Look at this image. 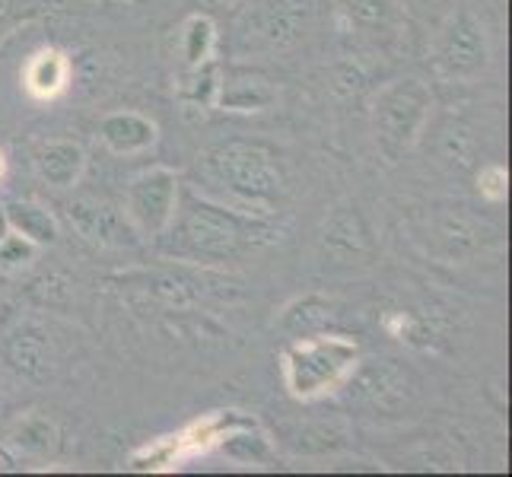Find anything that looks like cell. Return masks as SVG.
<instances>
[{
    "mask_svg": "<svg viewBox=\"0 0 512 477\" xmlns=\"http://www.w3.org/2000/svg\"><path fill=\"white\" fill-rule=\"evenodd\" d=\"M277 239V226L252 214H236V210L220 207L201 198L194 188H179V204L166 226V233L156 239L160 252L169 261L185 264H220L233 261L242 252L258 249Z\"/></svg>",
    "mask_w": 512,
    "mask_h": 477,
    "instance_id": "1",
    "label": "cell"
},
{
    "mask_svg": "<svg viewBox=\"0 0 512 477\" xmlns=\"http://www.w3.org/2000/svg\"><path fill=\"white\" fill-rule=\"evenodd\" d=\"M357 360V341L331 331L293 338L284 347V357H280V363H284V382L296 401H315L331 392V388H338Z\"/></svg>",
    "mask_w": 512,
    "mask_h": 477,
    "instance_id": "2",
    "label": "cell"
},
{
    "mask_svg": "<svg viewBox=\"0 0 512 477\" xmlns=\"http://www.w3.org/2000/svg\"><path fill=\"white\" fill-rule=\"evenodd\" d=\"M204 166L220 185H226V191L249 204L274 207L287 194V179L277 163V153L255 140H229V144L214 147L204 156Z\"/></svg>",
    "mask_w": 512,
    "mask_h": 477,
    "instance_id": "3",
    "label": "cell"
},
{
    "mask_svg": "<svg viewBox=\"0 0 512 477\" xmlns=\"http://www.w3.org/2000/svg\"><path fill=\"white\" fill-rule=\"evenodd\" d=\"M430 112L433 93L423 80L401 77L382 86L373 102V131L385 163H398L417 144L430 121Z\"/></svg>",
    "mask_w": 512,
    "mask_h": 477,
    "instance_id": "4",
    "label": "cell"
},
{
    "mask_svg": "<svg viewBox=\"0 0 512 477\" xmlns=\"http://www.w3.org/2000/svg\"><path fill=\"white\" fill-rule=\"evenodd\" d=\"M236 26L242 55H280L306 39L319 16V0H249Z\"/></svg>",
    "mask_w": 512,
    "mask_h": 477,
    "instance_id": "5",
    "label": "cell"
},
{
    "mask_svg": "<svg viewBox=\"0 0 512 477\" xmlns=\"http://www.w3.org/2000/svg\"><path fill=\"white\" fill-rule=\"evenodd\" d=\"M121 284L140 290L144 296L156 299L169 309H191V306H201L204 299H214L223 296L233 280L204 268V264H169V268H144V271H128L118 277Z\"/></svg>",
    "mask_w": 512,
    "mask_h": 477,
    "instance_id": "6",
    "label": "cell"
},
{
    "mask_svg": "<svg viewBox=\"0 0 512 477\" xmlns=\"http://www.w3.org/2000/svg\"><path fill=\"white\" fill-rule=\"evenodd\" d=\"M341 385H344V398L353 408L376 411V414H398L417 398L414 376L401 363L385 357L357 360Z\"/></svg>",
    "mask_w": 512,
    "mask_h": 477,
    "instance_id": "7",
    "label": "cell"
},
{
    "mask_svg": "<svg viewBox=\"0 0 512 477\" xmlns=\"http://www.w3.org/2000/svg\"><path fill=\"white\" fill-rule=\"evenodd\" d=\"M433 67L443 80H478L490 67V39L468 7L455 10L433 42Z\"/></svg>",
    "mask_w": 512,
    "mask_h": 477,
    "instance_id": "8",
    "label": "cell"
},
{
    "mask_svg": "<svg viewBox=\"0 0 512 477\" xmlns=\"http://www.w3.org/2000/svg\"><path fill=\"white\" fill-rule=\"evenodd\" d=\"M182 179L169 166H153L134 175L125 188V217L131 220L134 233L144 239H160L179 204Z\"/></svg>",
    "mask_w": 512,
    "mask_h": 477,
    "instance_id": "9",
    "label": "cell"
},
{
    "mask_svg": "<svg viewBox=\"0 0 512 477\" xmlns=\"http://www.w3.org/2000/svg\"><path fill=\"white\" fill-rule=\"evenodd\" d=\"M427 226H430L433 252L443 255L446 261H468L500 239L497 226H490L487 220L474 217L471 210L462 204H449V207L433 210Z\"/></svg>",
    "mask_w": 512,
    "mask_h": 477,
    "instance_id": "10",
    "label": "cell"
},
{
    "mask_svg": "<svg viewBox=\"0 0 512 477\" xmlns=\"http://www.w3.org/2000/svg\"><path fill=\"white\" fill-rule=\"evenodd\" d=\"M319 249L331 264H369L376 255V236L357 204L331 207L319 229Z\"/></svg>",
    "mask_w": 512,
    "mask_h": 477,
    "instance_id": "11",
    "label": "cell"
},
{
    "mask_svg": "<svg viewBox=\"0 0 512 477\" xmlns=\"http://www.w3.org/2000/svg\"><path fill=\"white\" fill-rule=\"evenodd\" d=\"M338 26L357 39L392 45L408 29V16L398 0H331Z\"/></svg>",
    "mask_w": 512,
    "mask_h": 477,
    "instance_id": "12",
    "label": "cell"
},
{
    "mask_svg": "<svg viewBox=\"0 0 512 477\" xmlns=\"http://www.w3.org/2000/svg\"><path fill=\"white\" fill-rule=\"evenodd\" d=\"M64 214L70 226H74L86 242L99 245V249H131V245L140 242L131 220L125 217V210H118L105 201H96V198L67 201Z\"/></svg>",
    "mask_w": 512,
    "mask_h": 477,
    "instance_id": "13",
    "label": "cell"
},
{
    "mask_svg": "<svg viewBox=\"0 0 512 477\" xmlns=\"http://www.w3.org/2000/svg\"><path fill=\"white\" fill-rule=\"evenodd\" d=\"M0 360L10 369L13 376L29 379V382H45L55 366V347L42 325L23 322L13 331L4 334L0 341Z\"/></svg>",
    "mask_w": 512,
    "mask_h": 477,
    "instance_id": "14",
    "label": "cell"
},
{
    "mask_svg": "<svg viewBox=\"0 0 512 477\" xmlns=\"http://www.w3.org/2000/svg\"><path fill=\"white\" fill-rule=\"evenodd\" d=\"M277 102V86L255 70H220L217 109L226 112H264Z\"/></svg>",
    "mask_w": 512,
    "mask_h": 477,
    "instance_id": "15",
    "label": "cell"
},
{
    "mask_svg": "<svg viewBox=\"0 0 512 477\" xmlns=\"http://www.w3.org/2000/svg\"><path fill=\"white\" fill-rule=\"evenodd\" d=\"M156 137H160L156 121L140 112H109L99 121V140L118 156L147 153L156 144Z\"/></svg>",
    "mask_w": 512,
    "mask_h": 477,
    "instance_id": "16",
    "label": "cell"
},
{
    "mask_svg": "<svg viewBox=\"0 0 512 477\" xmlns=\"http://www.w3.org/2000/svg\"><path fill=\"white\" fill-rule=\"evenodd\" d=\"M86 169V150L77 140H48L35 150V172L51 188H74L83 179Z\"/></svg>",
    "mask_w": 512,
    "mask_h": 477,
    "instance_id": "17",
    "label": "cell"
},
{
    "mask_svg": "<svg viewBox=\"0 0 512 477\" xmlns=\"http://www.w3.org/2000/svg\"><path fill=\"white\" fill-rule=\"evenodd\" d=\"M4 223L10 226V233L29 239L32 245H55L61 236L55 214L35 201H7Z\"/></svg>",
    "mask_w": 512,
    "mask_h": 477,
    "instance_id": "18",
    "label": "cell"
},
{
    "mask_svg": "<svg viewBox=\"0 0 512 477\" xmlns=\"http://www.w3.org/2000/svg\"><path fill=\"white\" fill-rule=\"evenodd\" d=\"M436 159L452 175H468L478 169V140H474L471 128L458 125V121H446L436 137Z\"/></svg>",
    "mask_w": 512,
    "mask_h": 477,
    "instance_id": "19",
    "label": "cell"
},
{
    "mask_svg": "<svg viewBox=\"0 0 512 477\" xmlns=\"http://www.w3.org/2000/svg\"><path fill=\"white\" fill-rule=\"evenodd\" d=\"M331 318H334L331 299L319 296V293H309L284 309V315H280V328H284L290 338H306V334L325 331Z\"/></svg>",
    "mask_w": 512,
    "mask_h": 477,
    "instance_id": "20",
    "label": "cell"
},
{
    "mask_svg": "<svg viewBox=\"0 0 512 477\" xmlns=\"http://www.w3.org/2000/svg\"><path fill=\"white\" fill-rule=\"evenodd\" d=\"M67 74H70V64L61 51L55 48L39 51L26 67V90L35 99H51L67 86Z\"/></svg>",
    "mask_w": 512,
    "mask_h": 477,
    "instance_id": "21",
    "label": "cell"
},
{
    "mask_svg": "<svg viewBox=\"0 0 512 477\" xmlns=\"http://www.w3.org/2000/svg\"><path fill=\"white\" fill-rule=\"evenodd\" d=\"M217 90H220V64L217 58H210L198 67L185 70L175 93L191 109H217Z\"/></svg>",
    "mask_w": 512,
    "mask_h": 477,
    "instance_id": "22",
    "label": "cell"
},
{
    "mask_svg": "<svg viewBox=\"0 0 512 477\" xmlns=\"http://www.w3.org/2000/svg\"><path fill=\"white\" fill-rule=\"evenodd\" d=\"M217 51V26L207 13H194L182 26V61L185 70L214 58Z\"/></svg>",
    "mask_w": 512,
    "mask_h": 477,
    "instance_id": "23",
    "label": "cell"
},
{
    "mask_svg": "<svg viewBox=\"0 0 512 477\" xmlns=\"http://www.w3.org/2000/svg\"><path fill=\"white\" fill-rule=\"evenodd\" d=\"M385 328L395 334L398 341L411 344V347H430L433 344V325L430 318L414 315V312H395L385 322Z\"/></svg>",
    "mask_w": 512,
    "mask_h": 477,
    "instance_id": "24",
    "label": "cell"
},
{
    "mask_svg": "<svg viewBox=\"0 0 512 477\" xmlns=\"http://www.w3.org/2000/svg\"><path fill=\"white\" fill-rule=\"evenodd\" d=\"M13 443L26 452H48L55 446V427H51L45 417L29 414L26 420H20V427L13 430Z\"/></svg>",
    "mask_w": 512,
    "mask_h": 477,
    "instance_id": "25",
    "label": "cell"
},
{
    "mask_svg": "<svg viewBox=\"0 0 512 477\" xmlns=\"http://www.w3.org/2000/svg\"><path fill=\"white\" fill-rule=\"evenodd\" d=\"M478 172V191L481 198L490 204H503L506 201V191H509V172L500 163H484L474 169Z\"/></svg>",
    "mask_w": 512,
    "mask_h": 477,
    "instance_id": "26",
    "label": "cell"
},
{
    "mask_svg": "<svg viewBox=\"0 0 512 477\" xmlns=\"http://www.w3.org/2000/svg\"><path fill=\"white\" fill-rule=\"evenodd\" d=\"M32 255H35V245L29 239L16 233L0 239V264H4V268H23V264L32 261Z\"/></svg>",
    "mask_w": 512,
    "mask_h": 477,
    "instance_id": "27",
    "label": "cell"
},
{
    "mask_svg": "<svg viewBox=\"0 0 512 477\" xmlns=\"http://www.w3.org/2000/svg\"><path fill=\"white\" fill-rule=\"evenodd\" d=\"M204 7H233V4H249V0H201Z\"/></svg>",
    "mask_w": 512,
    "mask_h": 477,
    "instance_id": "28",
    "label": "cell"
},
{
    "mask_svg": "<svg viewBox=\"0 0 512 477\" xmlns=\"http://www.w3.org/2000/svg\"><path fill=\"white\" fill-rule=\"evenodd\" d=\"M0 175H4V156H0Z\"/></svg>",
    "mask_w": 512,
    "mask_h": 477,
    "instance_id": "29",
    "label": "cell"
}]
</instances>
